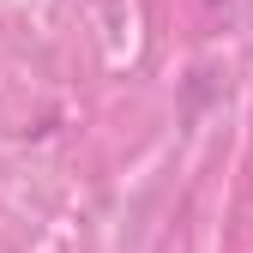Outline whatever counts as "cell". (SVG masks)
I'll list each match as a JSON object with an SVG mask.
<instances>
[{"instance_id":"obj_1","label":"cell","mask_w":253,"mask_h":253,"mask_svg":"<svg viewBox=\"0 0 253 253\" xmlns=\"http://www.w3.org/2000/svg\"><path fill=\"white\" fill-rule=\"evenodd\" d=\"M211 6H223V0H211Z\"/></svg>"}]
</instances>
